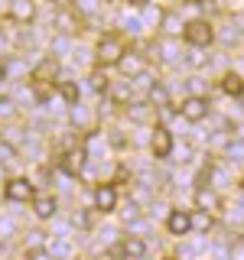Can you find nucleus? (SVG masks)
I'll return each mask as SVG.
<instances>
[{
  "mask_svg": "<svg viewBox=\"0 0 244 260\" xmlns=\"http://www.w3.org/2000/svg\"><path fill=\"white\" fill-rule=\"evenodd\" d=\"M182 36H186V43H189V46H199V49H205V46L211 43V39H215V29H211L205 20H192V23H186Z\"/></svg>",
  "mask_w": 244,
  "mask_h": 260,
  "instance_id": "f257e3e1",
  "label": "nucleus"
},
{
  "mask_svg": "<svg viewBox=\"0 0 244 260\" xmlns=\"http://www.w3.org/2000/svg\"><path fill=\"white\" fill-rule=\"evenodd\" d=\"M179 111H182V117L189 120V124H199V120H205L208 117V111H211V104L205 101V98H186L182 104H179Z\"/></svg>",
  "mask_w": 244,
  "mask_h": 260,
  "instance_id": "f03ea898",
  "label": "nucleus"
},
{
  "mask_svg": "<svg viewBox=\"0 0 244 260\" xmlns=\"http://www.w3.org/2000/svg\"><path fill=\"white\" fill-rule=\"evenodd\" d=\"M124 55V43L117 36H104L98 43V62L101 65H117V59Z\"/></svg>",
  "mask_w": 244,
  "mask_h": 260,
  "instance_id": "7ed1b4c3",
  "label": "nucleus"
},
{
  "mask_svg": "<svg viewBox=\"0 0 244 260\" xmlns=\"http://www.w3.org/2000/svg\"><path fill=\"white\" fill-rule=\"evenodd\" d=\"M85 156H88L85 146H81V150H65L62 159H59V169H62L65 176H78L81 169H85Z\"/></svg>",
  "mask_w": 244,
  "mask_h": 260,
  "instance_id": "20e7f679",
  "label": "nucleus"
},
{
  "mask_svg": "<svg viewBox=\"0 0 244 260\" xmlns=\"http://www.w3.org/2000/svg\"><path fill=\"white\" fill-rule=\"evenodd\" d=\"M150 146H153V156H157V159L173 156V137H169V130L166 127H157V130H153V137H150Z\"/></svg>",
  "mask_w": 244,
  "mask_h": 260,
  "instance_id": "39448f33",
  "label": "nucleus"
},
{
  "mask_svg": "<svg viewBox=\"0 0 244 260\" xmlns=\"http://www.w3.org/2000/svg\"><path fill=\"white\" fill-rule=\"evenodd\" d=\"M69 117H72V124H75L78 130H85V134H92L95 130V111L88 108V104H72V111H69Z\"/></svg>",
  "mask_w": 244,
  "mask_h": 260,
  "instance_id": "423d86ee",
  "label": "nucleus"
},
{
  "mask_svg": "<svg viewBox=\"0 0 244 260\" xmlns=\"http://www.w3.org/2000/svg\"><path fill=\"white\" fill-rule=\"evenodd\" d=\"M166 228H169V234L182 238V234H189V231H192V215H189V211H182V208L169 211V218H166Z\"/></svg>",
  "mask_w": 244,
  "mask_h": 260,
  "instance_id": "0eeeda50",
  "label": "nucleus"
},
{
  "mask_svg": "<svg viewBox=\"0 0 244 260\" xmlns=\"http://www.w3.org/2000/svg\"><path fill=\"white\" fill-rule=\"evenodd\" d=\"M7 199L10 202H26V199H33V182L29 179H7Z\"/></svg>",
  "mask_w": 244,
  "mask_h": 260,
  "instance_id": "6e6552de",
  "label": "nucleus"
},
{
  "mask_svg": "<svg viewBox=\"0 0 244 260\" xmlns=\"http://www.w3.org/2000/svg\"><path fill=\"white\" fill-rule=\"evenodd\" d=\"M117 69L124 72V75L134 78V75H140V72H146V62H143L140 52H127V49H124V55L117 59Z\"/></svg>",
  "mask_w": 244,
  "mask_h": 260,
  "instance_id": "1a4fd4ad",
  "label": "nucleus"
},
{
  "mask_svg": "<svg viewBox=\"0 0 244 260\" xmlns=\"http://www.w3.org/2000/svg\"><path fill=\"white\" fill-rule=\"evenodd\" d=\"M33 16H36V4L33 0H10V20L13 23H33Z\"/></svg>",
  "mask_w": 244,
  "mask_h": 260,
  "instance_id": "9d476101",
  "label": "nucleus"
},
{
  "mask_svg": "<svg viewBox=\"0 0 244 260\" xmlns=\"http://www.w3.org/2000/svg\"><path fill=\"white\" fill-rule=\"evenodd\" d=\"M33 211H36V218H55V211H59V205H55L52 195H33Z\"/></svg>",
  "mask_w": 244,
  "mask_h": 260,
  "instance_id": "9b49d317",
  "label": "nucleus"
},
{
  "mask_svg": "<svg viewBox=\"0 0 244 260\" xmlns=\"http://www.w3.org/2000/svg\"><path fill=\"white\" fill-rule=\"evenodd\" d=\"M114 205H117V192H114L111 185H98L95 189V208L98 211H114Z\"/></svg>",
  "mask_w": 244,
  "mask_h": 260,
  "instance_id": "f8f14e48",
  "label": "nucleus"
},
{
  "mask_svg": "<svg viewBox=\"0 0 244 260\" xmlns=\"http://www.w3.org/2000/svg\"><path fill=\"white\" fill-rule=\"evenodd\" d=\"M46 254L52 257V260H65V257H72V244L65 241V238H49Z\"/></svg>",
  "mask_w": 244,
  "mask_h": 260,
  "instance_id": "ddd939ff",
  "label": "nucleus"
},
{
  "mask_svg": "<svg viewBox=\"0 0 244 260\" xmlns=\"http://www.w3.org/2000/svg\"><path fill=\"white\" fill-rule=\"evenodd\" d=\"M55 29H59L62 36H72V32L78 29V16L72 13V10H62V13H55Z\"/></svg>",
  "mask_w": 244,
  "mask_h": 260,
  "instance_id": "4468645a",
  "label": "nucleus"
},
{
  "mask_svg": "<svg viewBox=\"0 0 244 260\" xmlns=\"http://www.w3.org/2000/svg\"><path fill=\"white\" fill-rule=\"evenodd\" d=\"M153 49H157V52H160V59H163V62H176V59H179V43H176L173 36L160 39V43L153 46Z\"/></svg>",
  "mask_w": 244,
  "mask_h": 260,
  "instance_id": "2eb2a0df",
  "label": "nucleus"
},
{
  "mask_svg": "<svg viewBox=\"0 0 244 260\" xmlns=\"http://www.w3.org/2000/svg\"><path fill=\"white\" fill-rule=\"evenodd\" d=\"M120 254L130 257V260H140V257L146 254V244H143V238H127L124 244H120Z\"/></svg>",
  "mask_w": 244,
  "mask_h": 260,
  "instance_id": "dca6fc26",
  "label": "nucleus"
},
{
  "mask_svg": "<svg viewBox=\"0 0 244 260\" xmlns=\"http://www.w3.org/2000/svg\"><path fill=\"white\" fill-rule=\"evenodd\" d=\"M186 65H189V69H205V65H208V52L199 49V46H189V52H186Z\"/></svg>",
  "mask_w": 244,
  "mask_h": 260,
  "instance_id": "f3484780",
  "label": "nucleus"
},
{
  "mask_svg": "<svg viewBox=\"0 0 244 260\" xmlns=\"http://www.w3.org/2000/svg\"><path fill=\"white\" fill-rule=\"evenodd\" d=\"M85 153L88 156H95V159H101V153H108V146H104V140H101V134H88V140H85Z\"/></svg>",
  "mask_w": 244,
  "mask_h": 260,
  "instance_id": "a211bd4d",
  "label": "nucleus"
},
{
  "mask_svg": "<svg viewBox=\"0 0 244 260\" xmlns=\"http://www.w3.org/2000/svg\"><path fill=\"white\" fill-rule=\"evenodd\" d=\"M163 32H166V36H176V32H182L186 29V23L182 20H179V13H173V10H169V13H163Z\"/></svg>",
  "mask_w": 244,
  "mask_h": 260,
  "instance_id": "6ab92c4d",
  "label": "nucleus"
},
{
  "mask_svg": "<svg viewBox=\"0 0 244 260\" xmlns=\"http://www.w3.org/2000/svg\"><path fill=\"white\" fill-rule=\"evenodd\" d=\"M59 94H62V101L69 104V108L81 101V91H78V85H75V81H62V85H59Z\"/></svg>",
  "mask_w": 244,
  "mask_h": 260,
  "instance_id": "aec40b11",
  "label": "nucleus"
},
{
  "mask_svg": "<svg viewBox=\"0 0 244 260\" xmlns=\"http://www.w3.org/2000/svg\"><path fill=\"white\" fill-rule=\"evenodd\" d=\"M195 205L202 211H211V208H218V195L208 192V189H195Z\"/></svg>",
  "mask_w": 244,
  "mask_h": 260,
  "instance_id": "412c9836",
  "label": "nucleus"
},
{
  "mask_svg": "<svg viewBox=\"0 0 244 260\" xmlns=\"http://www.w3.org/2000/svg\"><path fill=\"white\" fill-rule=\"evenodd\" d=\"M146 98H150V104H157V108H169V91L163 85H150V91H146Z\"/></svg>",
  "mask_w": 244,
  "mask_h": 260,
  "instance_id": "4be33fe9",
  "label": "nucleus"
},
{
  "mask_svg": "<svg viewBox=\"0 0 244 260\" xmlns=\"http://www.w3.org/2000/svg\"><path fill=\"white\" fill-rule=\"evenodd\" d=\"M108 91H111V98H114V104H130V98H134L130 85H111Z\"/></svg>",
  "mask_w": 244,
  "mask_h": 260,
  "instance_id": "5701e85b",
  "label": "nucleus"
},
{
  "mask_svg": "<svg viewBox=\"0 0 244 260\" xmlns=\"http://www.w3.org/2000/svg\"><path fill=\"white\" fill-rule=\"evenodd\" d=\"M199 250H202V241H186V244H179L176 257H179V260H192Z\"/></svg>",
  "mask_w": 244,
  "mask_h": 260,
  "instance_id": "b1692460",
  "label": "nucleus"
},
{
  "mask_svg": "<svg viewBox=\"0 0 244 260\" xmlns=\"http://www.w3.org/2000/svg\"><path fill=\"white\" fill-rule=\"evenodd\" d=\"M222 88H225V94H241V91H244V81H241L238 75H225Z\"/></svg>",
  "mask_w": 244,
  "mask_h": 260,
  "instance_id": "393cba45",
  "label": "nucleus"
},
{
  "mask_svg": "<svg viewBox=\"0 0 244 260\" xmlns=\"http://www.w3.org/2000/svg\"><path fill=\"white\" fill-rule=\"evenodd\" d=\"M120 26H124V32H130V36H137V32L143 29V23L137 20V16H120Z\"/></svg>",
  "mask_w": 244,
  "mask_h": 260,
  "instance_id": "a878e982",
  "label": "nucleus"
},
{
  "mask_svg": "<svg viewBox=\"0 0 244 260\" xmlns=\"http://www.w3.org/2000/svg\"><path fill=\"white\" fill-rule=\"evenodd\" d=\"M127 114L134 120H146L150 117V104H127Z\"/></svg>",
  "mask_w": 244,
  "mask_h": 260,
  "instance_id": "bb28decb",
  "label": "nucleus"
},
{
  "mask_svg": "<svg viewBox=\"0 0 244 260\" xmlns=\"http://www.w3.org/2000/svg\"><path fill=\"white\" fill-rule=\"evenodd\" d=\"M192 228H195V231H208V228H211V215H208V211L192 215Z\"/></svg>",
  "mask_w": 244,
  "mask_h": 260,
  "instance_id": "cd10ccee",
  "label": "nucleus"
},
{
  "mask_svg": "<svg viewBox=\"0 0 244 260\" xmlns=\"http://www.w3.org/2000/svg\"><path fill=\"white\" fill-rule=\"evenodd\" d=\"M225 156H228V162H241V159H244V140H241V143H231Z\"/></svg>",
  "mask_w": 244,
  "mask_h": 260,
  "instance_id": "c85d7f7f",
  "label": "nucleus"
},
{
  "mask_svg": "<svg viewBox=\"0 0 244 260\" xmlns=\"http://www.w3.org/2000/svg\"><path fill=\"white\" fill-rule=\"evenodd\" d=\"M228 218H231V221H244V192L238 195V205H231V211H228Z\"/></svg>",
  "mask_w": 244,
  "mask_h": 260,
  "instance_id": "c756f323",
  "label": "nucleus"
},
{
  "mask_svg": "<svg viewBox=\"0 0 244 260\" xmlns=\"http://www.w3.org/2000/svg\"><path fill=\"white\" fill-rule=\"evenodd\" d=\"M13 159H16V146L0 140V162H13Z\"/></svg>",
  "mask_w": 244,
  "mask_h": 260,
  "instance_id": "7c9ffc66",
  "label": "nucleus"
},
{
  "mask_svg": "<svg viewBox=\"0 0 244 260\" xmlns=\"http://www.w3.org/2000/svg\"><path fill=\"white\" fill-rule=\"evenodd\" d=\"M75 10H78V13H88V16H92V13L98 10V0H75Z\"/></svg>",
  "mask_w": 244,
  "mask_h": 260,
  "instance_id": "2f4dec72",
  "label": "nucleus"
},
{
  "mask_svg": "<svg viewBox=\"0 0 244 260\" xmlns=\"http://www.w3.org/2000/svg\"><path fill=\"white\" fill-rule=\"evenodd\" d=\"M137 218H140V205H137V202H130V205L124 208V221H127V224H134Z\"/></svg>",
  "mask_w": 244,
  "mask_h": 260,
  "instance_id": "473e14b6",
  "label": "nucleus"
},
{
  "mask_svg": "<svg viewBox=\"0 0 244 260\" xmlns=\"http://www.w3.org/2000/svg\"><path fill=\"white\" fill-rule=\"evenodd\" d=\"M16 231V224H13V218H0V238H10V234Z\"/></svg>",
  "mask_w": 244,
  "mask_h": 260,
  "instance_id": "72a5a7b5",
  "label": "nucleus"
},
{
  "mask_svg": "<svg viewBox=\"0 0 244 260\" xmlns=\"http://www.w3.org/2000/svg\"><path fill=\"white\" fill-rule=\"evenodd\" d=\"M160 20H163L160 10H153V7H143V20H140V23H160Z\"/></svg>",
  "mask_w": 244,
  "mask_h": 260,
  "instance_id": "f704fd0d",
  "label": "nucleus"
},
{
  "mask_svg": "<svg viewBox=\"0 0 244 260\" xmlns=\"http://www.w3.org/2000/svg\"><path fill=\"white\" fill-rule=\"evenodd\" d=\"M176 153H179L176 159H182V162H189V159H192V146H189V143H182V146H179Z\"/></svg>",
  "mask_w": 244,
  "mask_h": 260,
  "instance_id": "c9c22d12",
  "label": "nucleus"
},
{
  "mask_svg": "<svg viewBox=\"0 0 244 260\" xmlns=\"http://www.w3.org/2000/svg\"><path fill=\"white\" fill-rule=\"evenodd\" d=\"M92 88H98V91H101V88H104V91H108V81H104L101 75H98V72H95V75H92Z\"/></svg>",
  "mask_w": 244,
  "mask_h": 260,
  "instance_id": "e433bc0d",
  "label": "nucleus"
},
{
  "mask_svg": "<svg viewBox=\"0 0 244 260\" xmlns=\"http://www.w3.org/2000/svg\"><path fill=\"white\" fill-rule=\"evenodd\" d=\"M65 46H69V39H65V36H59V39H55V43H52V55H59Z\"/></svg>",
  "mask_w": 244,
  "mask_h": 260,
  "instance_id": "4c0bfd02",
  "label": "nucleus"
},
{
  "mask_svg": "<svg viewBox=\"0 0 244 260\" xmlns=\"http://www.w3.org/2000/svg\"><path fill=\"white\" fill-rule=\"evenodd\" d=\"M29 260H52V257H49L46 250H39V247H36V250H29Z\"/></svg>",
  "mask_w": 244,
  "mask_h": 260,
  "instance_id": "58836bf2",
  "label": "nucleus"
},
{
  "mask_svg": "<svg viewBox=\"0 0 244 260\" xmlns=\"http://www.w3.org/2000/svg\"><path fill=\"white\" fill-rule=\"evenodd\" d=\"M117 254H120V247H114V250H104V254H101V260H117Z\"/></svg>",
  "mask_w": 244,
  "mask_h": 260,
  "instance_id": "ea45409f",
  "label": "nucleus"
},
{
  "mask_svg": "<svg viewBox=\"0 0 244 260\" xmlns=\"http://www.w3.org/2000/svg\"><path fill=\"white\" fill-rule=\"evenodd\" d=\"M234 26H238V29H244V13H234Z\"/></svg>",
  "mask_w": 244,
  "mask_h": 260,
  "instance_id": "a19ab883",
  "label": "nucleus"
},
{
  "mask_svg": "<svg viewBox=\"0 0 244 260\" xmlns=\"http://www.w3.org/2000/svg\"><path fill=\"white\" fill-rule=\"evenodd\" d=\"M130 4H137V7H146V4H150V0H130Z\"/></svg>",
  "mask_w": 244,
  "mask_h": 260,
  "instance_id": "79ce46f5",
  "label": "nucleus"
},
{
  "mask_svg": "<svg viewBox=\"0 0 244 260\" xmlns=\"http://www.w3.org/2000/svg\"><path fill=\"white\" fill-rule=\"evenodd\" d=\"M0 182H7V173H4V162H0Z\"/></svg>",
  "mask_w": 244,
  "mask_h": 260,
  "instance_id": "37998d69",
  "label": "nucleus"
},
{
  "mask_svg": "<svg viewBox=\"0 0 244 260\" xmlns=\"http://www.w3.org/2000/svg\"><path fill=\"white\" fill-rule=\"evenodd\" d=\"M0 52H4V36H0Z\"/></svg>",
  "mask_w": 244,
  "mask_h": 260,
  "instance_id": "c03bdc74",
  "label": "nucleus"
}]
</instances>
